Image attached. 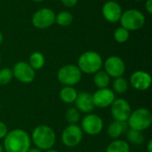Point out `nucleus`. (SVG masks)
I'll use <instances>...</instances> for the list:
<instances>
[{
    "label": "nucleus",
    "instance_id": "nucleus-10",
    "mask_svg": "<svg viewBox=\"0 0 152 152\" xmlns=\"http://www.w3.org/2000/svg\"><path fill=\"white\" fill-rule=\"evenodd\" d=\"M110 112L114 120L126 122L132 113L131 105L123 98L115 99L110 105Z\"/></svg>",
    "mask_w": 152,
    "mask_h": 152
},
{
    "label": "nucleus",
    "instance_id": "nucleus-25",
    "mask_svg": "<svg viewBox=\"0 0 152 152\" xmlns=\"http://www.w3.org/2000/svg\"><path fill=\"white\" fill-rule=\"evenodd\" d=\"M112 86H113V92L122 94L127 91L129 85L126 78H124L123 77H117L114 79Z\"/></svg>",
    "mask_w": 152,
    "mask_h": 152
},
{
    "label": "nucleus",
    "instance_id": "nucleus-27",
    "mask_svg": "<svg viewBox=\"0 0 152 152\" xmlns=\"http://www.w3.org/2000/svg\"><path fill=\"white\" fill-rule=\"evenodd\" d=\"M12 71L10 68H3L0 69V85L6 86L12 79Z\"/></svg>",
    "mask_w": 152,
    "mask_h": 152
},
{
    "label": "nucleus",
    "instance_id": "nucleus-7",
    "mask_svg": "<svg viewBox=\"0 0 152 152\" xmlns=\"http://www.w3.org/2000/svg\"><path fill=\"white\" fill-rule=\"evenodd\" d=\"M55 14L51 8H40L34 12L31 22L38 29H45L55 23Z\"/></svg>",
    "mask_w": 152,
    "mask_h": 152
},
{
    "label": "nucleus",
    "instance_id": "nucleus-11",
    "mask_svg": "<svg viewBox=\"0 0 152 152\" xmlns=\"http://www.w3.org/2000/svg\"><path fill=\"white\" fill-rule=\"evenodd\" d=\"M104 71L110 77H120L126 72V63L118 56L112 55L108 57L103 62Z\"/></svg>",
    "mask_w": 152,
    "mask_h": 152
},
{
    "label": "nucleus",
    "instance_id": "nucleus-34",
    "mask_svg": "<svg viewBox=\"0 0 152 152\" xmlns=\"http://www.w3.org/2000/svg\"><path fill=\"white\" fill-rule=\"evenodd\" d=\"M45 152H59V151H56V150L50 149V150H48V151H45Z\"/></svg>",
    "mask_w": 152,
    "mask_h": 152
},
{
    "label": "nucleus",
    "instance_id": "nucleus-23",
    "mask_svg": "<svg viewBox=\"0 0 152 152\" xmlns=\"http://www.w3.org/2000/svg\"><path fill=\"white\" fill-rule=\"evenodd\" d=\"M73 22V15L68 11H61L55 14V23L61 27L69 26Z\"/></svg>",
    "mask_w": 152,
    "mask_h": 152
},
{
    "label": "nucleus",
    "instance_id": "nucleus-18",
    "mask_svg": "<svg viewBox=\"0 0 152 152\" xmlns=\"http://www.w3.org/2000/svg\"><path fill=\"white\" fill-rule=\"evenodd\" d=\"M77 94L73 86H63L60 91V98L64 103L70 104L75 102Z\"/></svg>",
    "mask_w": 152,
    "mask_h": 152
},
{
    "label": "nucleus",
    "instance_id": "nucleus-31",
    "mask_svg": "<svg viewBox=\"0 0 152 152\" xmlns=\"http://www.w3.org/2000/svg\"><path fill=\"white\" fill-rule=\"evenodd\" d=\"M147 152H152V140H150L147 143Z\"/></svg>",
    "mask_w": 152,
    "mask_h": 152
},
{
    "label": "nucleus",
    "instance_id": "nucleus-20",
    "mask_svg": "<svg viewBox=\"0 0 152 152\" xmlns=\"http://www.w3.org/2000/svg\"><path fill=\"white\" fill-rule=\"evenodd\" d=\"M34 70L41 69L45 63V58L44 54L40 52H34L30 54L28 62Z\"/></svg>",
    "mask_w": 152,
    "mask_h": 152
},
{
    "label": "nucleus",
    "instance_id": "nucleus-9",
    "mask_svg": "<svg viewBox=\"0 0 152 152\" xmlns=\"http://www.w3.org/2000/svg\"><path fill=\"white\" fill-rule=\"evenodd\" d=\"M12 71L13 77L23 84H29L33 82L36 77V70L26 61H18L15 63Z\"/></svg>",
    "mask_w": 152,
    "mask_h": 152
},
{
    "label": "nucleus",
    "instance_id": "nucleus-6",
    "mask_svg": "<svg viewBox=\"0 0 152 152\" xmlns=\"http://www.w3.org/2000/svg\"><path fill=\"white\" fill-rule=\"evenodd\" d=\"M57 78L64 86H74L81 81L82 72L77 65L67 64L58 70Z\"/></svg>",
    "mask_w": 152,
    "mask_h": 152
},
{
    "label": "nucleus",
    "instance_id": "nucleus-5",
    "mask_svg": "<svg viewBox=\"0 0 152 152\" xmlns=\"http://www.w3.org/2000/svg\"><path fill=\"white\" fill-rule=\"evenodd\" d=\"M145 15L137 9H128L122 12L119 22L128 31H136L145 25Z\"/></svg>",
    "mask_w": 152,
    "mask_h": 152
},
{
    "label": "nucleus",
    "instance_id": "nucleus-8",
    "mask_svg": "<svg viewBox=\"0 0 152 152\" xmlns=\"http://www.w3.org/2000/svg\"><path fill=\"white\" fill-rule=\"evenodd\" d=\"M83 139V131L77 125H69L64 128L61 134L62 143L69 148H74L79 145Z\"/></svg>",
    "mask_w": 152,
    "mask_h": 152
},
{
    "label": "nucleus",
    "instance_id": "nucleus-13",
    "mask_svg": "<svg viewBox=\"0 0 152 152\" xmlns=\"http://www.w3.org/2000/svg\"><path fill=\"white\" fill-rule=\"evenodd\" d=\"M93 96V101L94 107L97 108H108L110 107L114 100L116 99L115 93L110 88H102L94 92Z\"/></svg>",
    "mask_w": 152,
    "mask_h": 152
},
{
    "label": "nucleus",
    "instance_id": "nucleus-17",
    "mask_svg": "<svg viewBox=\"0 0 152 152\" xmlns=\"http://www.w3.org/2000/svg\"><path fill=\"white\" fill-rule=\"evenodd\" d=\"M129 127H128L127 122H121V121L114 120L113 122L110 124L108 130H107V134L111 139L117 140L119 137H121L125 133H126Z\"/></svg>",
    "mask_w": 152,
    "mask_h": 152
},
{
    "label": "nucleus",
    "instance_id": "nucleus-29",
    "mask_svg": "<svg viewBox=\"0 0 152 152\" xmlns=\"http://www.w3.org/2000/svg\"><path fill=\"white\" fill-rule=\"evenodd\" d=\"M61 4L68 8H72L77 5L78 0H61Z\"/></svg>",
    "mask_w": 152,
    "mask_h": 152
},
{
    "label": "nucleus",
    "instance_id": "nucleus-26",
    "mask_svg": "<svg viewBox=\"0 0 152 152\" xmlns=\"http://www.w3.org/2000/svg\"><path fill=\"white\" fill-rule=\"evenodd\" d=\"M65 119L69 125H77L80 121V112L77 108H69L65 113Z\"/></svg>",
    "mask_w": 152,
    "mask_h": 152
},
{
    "label": "nucleus",
    "instance_id": "nucleus-35",
    "mask_svg": "<svg viewBox=\"0 0 152 152\" xmlns=\"http://www.w3.org/2000/svg\"><path fill=\"white\" fill-rule=\"evenodd\" d=\"M0 152H4V147L1 143H0Z\"/></svg>",
    "mask_w": 152,
    "mask_h": 152
},
{
    "label": "nucleus",
    "instance_id": "nucleus-32",
    "mask_svg": "<svg viewBox=\"0 0 152 152\" xmlns=\"http://www.w3.org/2000/svg\"><path fill=\"white\" fill-rule=\"evenodd\" d=\"M27 152H42V151L37 148H29Z\"/></svg>",
    "mask_w": 152,
    "mask_h": 152
},
{
    "label": "nucleus",
    "instance_id": "nucleus-21",
    "mask_svg": "<svg viewBox=\"0 0 152 152\" xmlns=\"http://www.w3.org/2000/svg\"><path fill=\"white\" fill-rule=\"evenodd\" d=\"M94 83L98 89L102 88H107L110 83V77L104 71V70H99L97 71L94 76Z\"/></svg>",
    "mask_w": 152,
    "mask_h": 152
},
{
    "label": "nucleus",
    "instance_id": "nucleus-4",
    "mask_svg": "<svg viewBox=\"0 0 152 152\" xmlns=\"http://www.w3.org/2000/svg\"><path fill=\"white\" fill-rule=\"evenodd\" d=\"M127 125L130 129L143 132L147 130L152 124V114L150 110L139 108L132 111L127 119Z\"/></svg>",
    "mask_w": 152,
    "mask_h": 152
},
{
    "label": "nucleus",
    "instance_id": "nucleus-3",
    "mask_svg": "<svg viewBox=\"0 0 152 152\" xmlns=\"http://www.w3.org/2000/svg\"><path fill=\"white\" fill-rule=\"evenodd\" d=\"M77 66L82 73L92 75L102 69L103 61L98 53L94 51H86L79 56Z\"/></svg>",
    "mask_w": 152,
    "mask_h": 152
},
{
    "label": "nucleus",
    "instance_id": "nucleus-37",
    "mask_svg": "<svg viewBox=\"0 0 152 152\" xmlns=\"http://www.w3.org/2000/svg\"><path fill=\"white\" fill-rule=\"evenodd\" d=\"M134 1H136V2H139V1H142V0H134Z\"/></svg>",
    "mask_w": 152,
    "mask_h": 152
},
{
    "label": "nucleus",
    "instance_id": "nucleus-15",
    "mask_svg": "<svg viewBox=\"0 0 152 152\" xmlns=\"http://www.w3.org/2000/svg\"><path fill=\"white\" fill-rule=\"evenodd\" d=\"M102 12V16L107 21L110 23H117L120 20L123 10L121 5L118 2L110 0L103 4Z\"/></svg>",
    "mask_w": 152,
    "mask_h": 152
},
{
    "label": "nucleus",
    "instance_id": "nucleus-19",
    "mask_svg": "<svg viewBox=\"0 0 152 152\" xmlns=\"http://www.w3.org/2000/svg\"><path fill=\"white\" fill-rule=\"evenodd\" d=\"M106 152H130V145L124 140H113L107 146Z\"/></svg>",
    "mask_w": 152,
    "mask_h": 152
},
{
    "label": "nucleus",
    "instance_id": "nucleus-38",
    "mask_svg": "<svg viewBox=\"0 0 152 152\" xmlns=\"http://www.w3.org/2000/svg\"><path fill=\"white\" fill-rule=\"evenodd\" d=\"M0 64H1V54H0Z\"/></svg>",
    "mask_w": 152,
    "mask_h": 152
},
{
    "label": "nucleus",
    "instance_id": "nucleus-12",
    "mask_svg": "<svg viewBox=\"0 0 152 152\" xmlns=\"http://www.w3.org/2000/svg\"><path fill=\"white\" fill-rule=\"evenodd\" d=\"M103 126V120L101 117L95 114H88L82 119L81 129L86 134L97 135L102 131Z\"/></svg>",
    "mask_w": 152,
    "mask_h": 152
},
{
    "label": "nucleus",
    "instance_id": "nucleus-14",
    "mask_svg": "<svg viewBox=\"0 0 152 152\" xmlns=\"http://www.w3.org/2000/svg\"><path fill=\"white\" fill-rule=\"evenodd\" d=\"M151 76L144 70H136L130 77L132 87L137 91H146L151 86Z\"/></svg>",
    "mask_w": 152,
    "mask_h": 152
},
{
    "label": "nucleus",
    "instance_id": "nucleus-1",
    "mask_svg": "<svg viewBox=\"0 0 152 152\" xmlns=\"http://www.w3.org/2000/svg\"><path fill=\"white\" fill-rule=\"evenodd\" d=\"M31 139L23 129H13L8 132L4 138V150L5 152H27L30 148Z\"/></svg>",
    "mask_w": 152,
    "mask_h": 152
},
{
    "label": "nucleus",
    "instance_id": "nucleus-28",
    "mask_svg": "<svg viewBox=\"0 0 152 152\" xmlns=\"http://www.w3.org/2000/svg\"><path fill=\"white\" fill-rule=\"evenodd\" d=\"M7 134H8L7 126H6L4 122L0 121V140L4 139V138L6 136Z\"/></svg>",
    "mask_w": 152,
    "mask_h": 152
},
{
    "label": "nucleus",
    "instance_id": "nucleus-30",
    "mask_svg": "<svg viewBox=\"0 0 152 152\" xmlns=\"http://www.w3.org/2000/svg\"><path fill=\"white\" fill-rule=\"evenodd\" d=\"M145 9L148 12V13H152V0H147L145 2Z\"/></svg>",
    "mask_w": 152,
    "mask_h": 152
},
{
    "label": "nucleus",
    "instance_id": "nucleus-24",
    "mask_svg": "<svg viewBox=\"0 0 152 152\" xmlns=\"http://www.w3.org/2000/svg\"><path fill=\"white\" fill-rule=\"evenodd\" d=\"M113 37H114V40L116 42H118V44H124V43L127 42L129 39L130 31H128L127 29H126L125 28L120 26L115 29V31L113 33Z\"/></svg>",
    "mask_w": 152,
    "mask_h": 152
},
{
    "label": "nucleus",
    "instance_id": "nucleus-36",
    "mask_svg": "<svg viewBox=\"0 0 152 152\" xmlns=\"http://www.w3.org/2000/svg\"><path fill=\"white\" fill-rule=\"evenodd\" d=\"M33 2H36V3H40V2H43L44 0H31Z\"/></svg>",
    "mask_w": 152,
    "mask_h": 152
},
{
    "label": "nucleus",
    "instance_id": "nucleus-33",
    "mask_svg": "<svg viewBox=\"0 0 152 152\" xmlns=\"http://www.w3.org/2000/svg\"><path fill=\"white\" fill-rule=\"evenodd\" d=\"M3 41H4V36H3V33L0 31V45L3 44Z\"/></svg>",
    "mask_w": 152,
    "mask_h": 152
},
{
    "label": "nucleus",
    "instance_id": "nucleus-2",
    "mask_svg": "<svg viewBox=\"0 0 152 152\" xmlns=\"http://www.w3.org/2000/svg\"><path fill=\"white\" fill-rule=\"evenodd\" d=\"M30 139L36 148L41 151H48L55 144L56 134L52 127L40 125L33 130Z\"/></svg>",
    "mask_w": 152,
    "mask_h": 152
},
{
    "label": "nucleus",
    "instance_id": "nucleus-22",
    "mask_svg": "<svg viewBox=\"0 0 152 152\" xmlns=\"http://www.w3.org/2000/svg\"><path fill=\"white\" fill-rule=\"evenodd\" d=\"M126 138L129 143L133 145H142L144 142V135L142 132L133 130V129H128L126 132Z\"/></svg>",
    "mask_w": 152,
    "mask_h": 152
},
{
    "label": "nucleus",
    "instance_id": "nucleus-16",
    "mask_svg": "<svg viewBox=\"0 0 152 152\" xmlns=\"http://www.w3.org/2000/svg\"><path fill=\"white\" fill-rule=\"evenodd\" d=\"M75 104L78 111L82 113H90L95 108L93 101V96L88 92H81L77 94Z\"/></svg>",
    "mask_w": 152,
    "mask_h": 152
}]
</instances>
